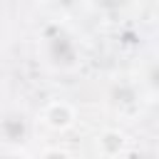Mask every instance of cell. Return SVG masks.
<instances>
[{
	"label": "cell",
	"mask_w": 159,
	"mask_h": 159,
	"mask_svg": "<svg viewBox=\"0 0 159 159\" xmlns=\"http://www.w3.org/2000/svg\"><path fill=\"white\" fill-rule=\"evenodd\" d=\"M45 47H47V57L55 67H72L77 60V45L72 40V35L60 27V25H47L45 27Z\"/></svg>",
	"instance_id": "6da1fadb"
},
{
	"label": "cell",
	"mask_w": 159,
	"mask_h": 159,
	"mask_svg": "<svg viewBox=\"0 0 159 159\" xmlns=\"http://www.w3.org/2000/svg\"><path fill=\"white\" fill-rule=\"evenodd\" d=\"M0 137L5 144L12 147H22L30 139V119L25 117V112L10 109L0 117Z\"/></svg>",
	"instance_id": "7a4b0ae2"
},
{
	"label": "cell",
	"mask_w": 159,
	"mask_h": 159,
	"mask_svg": "<svg viewBox=\"0 0 159 159\" xmlns=\"http://www.w3.org/2000/svg\"><path fill=\"white\" fill-rule=\"evenodd\" d=\"M72 119H75V112H72V107L65 104V102H52V104L45 109V122H47L50 127H55V129L70 127Z\"/></svg>",
	"instance_id": "3957f363"
},
{
	"label": "cell",
	"mask_w": 159,
	"mask_h": 159,
	"mask_svg": "<svg viewBox=\"0 0 159 159\" xmlns=\"http://www.w3.org/2000/svg\"><path fill=\"white\" fill-rule=\"evenodd\" d=\"M109 102H112L114 107H119V109L132 107V104L137 102V89H134V84H129V82H114L112 89H109Z\"/></svg>",
	"instance_id": "277c9868"
},
{
	"label": "cell",
	"mask_w": 159,
	"mask_h": 159,
	"mask_svg": "<svg viewBox=\"0 0 159 159\" xmlns=\"http://www.w3.org/2000/svg\"><path fill=\"white\" fill-rule=\"evenodd\" d=\"M97 147H99V152H102L104 157H117V154L124 149V134H122L119 129H107V132L99 134Z\"/></svg>",
	"instance_id": "5b68a950"
},
{
	"label": "cell",
	"mask_w": 159,
	"mask_h": 159,
	"mask_svg": "<svg viewBox=\"0 0 159 159\" xmlns=\"http://www.w3.org/2000/svg\"><path fill=\"white\" fill-rule=\"evenodd\" d=\"M42 159H70V154L65 149H47Z\"/></svg>",
	"instance_id": "8992f818"
},
{
	"label": "cell",
	"mask_w": 159,
	"mask_h": 159,
	"mask_svg": "<svg viewBox=\"0 0 159 159\" xmlns=\"http://www.w3.org/2000/svg\"><path fill=\"white\" fill-rule=\"evenodd\" d=\"M132 159H154V154H152V152L139 149V152H134V154H132Z\"/></svg>",
	"instance_id": "52a82bcc"
},
{
	"label": "cell",
	"mask_w": 159,
	"mask_h": 159,
	"mask_svg": "<svg viewBox=\"0 0 159 159\" xmlns=\"http://www.w3.org/2000/svg\"><path fill=\"white\" fill-rule=\"evenodd\" d=\"M0 159H20V157H15V154H0Z\"/></svg>",
	"instance_id": "ba28073f"
}]
</instances>
